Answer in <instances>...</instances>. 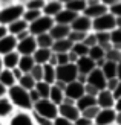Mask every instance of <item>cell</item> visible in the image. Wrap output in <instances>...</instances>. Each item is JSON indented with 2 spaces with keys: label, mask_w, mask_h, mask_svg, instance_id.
<instances>
[{
  "label": "cell",
  "mask_w": 121,
  "mask_h": 125,
  "mask_svg": "<svg viewBox=\"0 0 121 125\" xmlns=\"http://www.w3.org/2000/svg\"><path fill=\"white\" fill-rule=\"evenodd\" d=\"M31 111L41 116V117H46L49 121H54L55 117L58 116V105H55L52 101H49V99H39L37 102H34Z\"/></svg>",
  "instance_id": "cell-3"
},
{
  "label": "cell",
  "mask_w": 121,
  "mask_h": 125,
  "mask_svg": "<svg viewBox=\"0 0 121 125\" xmlns=\"http://www.w3.org/2000/svg\"><path fill=\"white\" fill-rule=\"evenodd\" d=\"M104 60L106 61H112V62H120L121 61V49L110 47L109 51L104 52Z\"/></svg>",
  "instance_id": "cell-38"
},
{
  "label": "cell",
  "mask_w": 121,
  "mask_h": 125,
  "mask_svg": "<svg viewBox=\"0 0 121 125\" xmlns=\"http://www.w3.org/2000/svg\"><path fill=\"white\" fill-rule=\"evenodd\" d=\"M101 72L106 76V79L110 78H120V62H112V61H104Z\"/></svg>",
  "instance_id": "cell-21"
},
{
  "label": "cell",
  "mask_w": 121,
  "mask_h": 125,
  "mask_svg": "<svg viewBox=\"0 0 121 125\" xmlns=\"http://www.w3.org/2000/svg\"><path fill=\"white\" fill-rule=\"evenodd\" d=\"M98 105H92V107H89V108H86V110H83L81 111V116L83 117H86V119H91V121H94V117L97 116V113H98Z\"/></svg>",
  "instance_id": "cell-43"
},
{
  "label": "cell",
  "mask_w": 121,
  "mask_h": 125,
  "mask_svg": "<svg viewBox=\"0 0 121 125\" xmlns=\"http://www.w3.org/2000/svg\"><path fill=\"white\" fill-rule=\"evenodd\" d=\"M11 72H12V75H14V78L18 81V79H20L22 78V75H23V72L20 70V69H18V67H14V69H11Z\"/></svg>",
  "instance_id": "cell-51"
},
{
  "label": "cell",
  "mask_w": 121,
  "mask_h": 125,
  "mask_svg": "<svg viewBox=\"0 0 121 125\" xmlns=\"http://www.w3.org/2000/svg\"><path fill=\"white\" fill-rule=\"evenodd\" d=\"M37 49V43H35V37L34 35H28L22 40H17V46L15 51L20 55H32L34 51Z\"/></svg>",
  "instance_id": "cell-10"
},
{
  "label": "cell",
  "mask_w": 121,
  "mask_h": 125,
  "mask_svg": "<svg viewBox=\"0 0 121 125\" xmlns=\"http://www.w3.org/2000/svg\"><path fill=\"white\" fill-rule=\"evenodd\" d=\"M98 89H95L94 85L91 84H84V95H89V96H97L98 95Z\"/></svg>",
  "instance_id": "cell-49"
},
{
  "label": "cell",
  "mask_w": 121,
  "mask_h": 125,
  "mask_svg": "<svg viewBox=\"0 0 121 125\" xmlns=\"http://www.w3.org/2000/svg\"><path fill=\"white\" fill-rule=\"evenodd\" d=\"M63 8L72 11V12H75V14H83V11H84V8H86V2L84 0H71V2L63 5Z\"/></svg>",
  "instance_id": "cell-31"
},
{
  "label": "cell",
  "mask_w": 121,
  "mask_h": 125,
  "mask_svg": "<svg viewBox=\"0 0 121 125\" xmlns=\"http://www.w3.org/2000/svg\"><path fill=\"white\" fill-rule=\"evenodd\" d=\"M17 84L20 85V87H23L25 90H31V89H34L35 81H34V78L31 76L29 73H23V75H22V78L17 81Z\"/></svg>",
  "instance_id": "cell-36"
},
{
  "label": "cell",
  "mask_w": 121,
  "mask_h": 125,
  "mask_svg": "<svg viewBox=\"0 0 121 125\" xmlns=\"http://www.w3.org/2000/svg\"><path fill=\"white\" fill-rule=\"evenodd\" d=\"M115 28H121V17H113L109 12L92 18V32H110Z\"/></svg>",
  "instance_id": "cell-2"
},
{
  "label": "cell",
  "mask_w": 121,
  "mask_h": 125,
  "mask_svg": "<svg viewBox=\"0 0 121 125\" xmlns=\"http://www.w3.org/2000/svg\"><path fill=\"white\" fill-rule=\"evenodd\" d=\"M44 2L46 0H29L28 3H25V9H35V11H41L43 6H44Z\"/></svg>",
  "instance_id": "cell-42"
},
{
  "label": "cell",
  "mask_w": 121,
  "mask_h": 125,
  "mask_svg": "<svg viewBox=\"0 0 121 125\" xmlns=\"http://www.w3.org/2000/svg\"><path fill=\"white\" fill-rule=\"evenodd\" d=\"M75 105H77V108L80 110V113L83 110H86L89 107H92V105H97V99L95 96H89V95H83L81 98H78L77 101H75Z\"/></svg>",
  "instance_id": "cell-29"
},
{
  "label": "cell",
  "mask_w": 121,
  "mask_h": 125,
  "mask_svg": "<svg viewBox=\"0 0 121 125\" xmlns=\"http://www.w3.org/2000/svg\"><path fill=\"white\" fill-rule=\"evenodd\" d=\"M49 89H51V85L46 84L44 81H39V83H35V85H34V90L37 92V95L40 96V99H48Z\"/></svg>",
  "instance_id": "cell-34"
},
{
  "label": "cell",
  "mask_w": 121,
  "mask_h": 125,
  "mask_svg": "<svg viewBox=\"0 0 121 125\" xmlns=\"http://www.w3.org/2000/svg\"><path fill=\"white\" fill-rule=\"evenodd\" d=\"M69 32H71V28L66 26V24H57L54 23V26L49 29V35L52 37V40H61V38H67Z\"/></svg>",
  "instance_id": "cell-20"
},
{
  "label": "cell",
  "mask_w": 121,
  "mask_h": 125,
  "mask_svg": "<svg viewBox=\"0 0 121 125\" xmlns=\"http://www.w3.org/2000/svg\"><path fill=\"white\" fill-rule=\"evenodd\" d=\"M6 90H8V89H6V87H3L2 84H0V98L6 95Z\"/></svg>",
  "instance_id": "cell-56"
},
{
  "label": "cell",
  "mask_w": 121,
  "mask_h": 125,
  "mask_svg": "<svg viewBox=\"0 0 121 125\" xmlns=\"http://www.w3.org/2000/svg\"><path fill=\"white\" fill-rule=\"evenodd\" d=\"M61 9H63V5L58 2V0H46L43 9H41V14L48 15V17H54L55 14H58Z\"/></svg>",
  "instance_id": "cell-22"
},
{
  "label": "cell",
  "mask_w": 121,
  "mask_h": 125,
  "mask_svg": "<svg viewBox=\"0 0 121 125\" xmlns=\"http://www.w3.org/2000/svg\"><path fill=\"white\" fill-rule=\"evenodd\" d=\"M106 76L103 75V72H101V69L98 67H95L92 72H89L86 75V84H91L94 85L95 89H98V90H103L106 89Z\"/></svg>",
  "instance_id": "cell-12"
},
{
  "label": "cell",
  "mask_w": 121,
  "mask_h": 125,
  "mask_svg": "<svg viewBox=\"0 0 121 125\" xmlns=\"http://www.w3.org/2000/svg\"><path fill=\"white\" fill-rule=\"evenodd\" d=\"M83 44L87 46V47H92V46L97 44V40H95V34L92 32V31H91V32H87L86 37L83 38Z\"/></svg>",
  "instance_id": "cell-44"
},
{
  "label": "cell",
  "mask_w": 121,
  "mask_h": 125,
  "mask_svg": "<svg viewBox=\"0 0 121 125\" xmlns=\"http://www.w3.org/2000/svg\"><path fill=\"white\" fill-rule=\"evenodd\" d=\"M107 12H109L110 15H113V17H121V2L107 6Z\"/></svg>",
  "instance_id": "cell-46"
},
{
  "label": "cell",
  "mask_w": 121,
  "mask_h": 125,
  "mask_svg": "<svg viewBox=\"0 0 121 125\" xmlns=\"http://www.w3.org/2000/svg\"><path fill=\"white\" fill-rule=\"evenodd\" d=\"M29 75L34 78L35 83L41 81V78H43V66L41 64H34V67L29 70Z\"/></svg>",
  "instance_id": "cell-41"
},
{
  "label": "cell",
  "mask_w": 121,
  "mask_h": 125,
  "mask_svg": "<svg viewBox=\"0 0 121 125\" xmlns=\"http://www.w3.org/2000/svg\"><path fill=\"white\" fill-rule=\"evenodd\" d=\"M23 11H25V6L20 5V3H12V5L0 8V24L8 26L9 23L22 18Z\"/></svg>",
  "instance_id": "cell-5"
},
{
  "label": "cell",
  "mask_w": 121,
  "mask_h": 125,
  "mask_svg": "<svg viewBox=\"0 0 121 125\" xmlns=\"http://www.w3.org/2000/svg\"><path fill=\"white\" fill-rule=\"evenodd\" d=\"M71 51H72V52H74V53L80 58V57H86V55H87L89 47L83 44V41H80V43H74L72 47H71Z\"/></svg>",
  "instance_id": "cell-40"
},
{
  "label": "cell",
  "mask_w": 121,
  "mask_h": 125,
  "mask_svg": "<svg viewBox=\"0 0 121 125\" xmlns=\"http://www.w3.org/2000/svg\"><path fill=\"white\" fill-rule=\"evenodd\" d=\"M41 81H44L46 84L52 85L55 83V67L49 66V64H43V78Z\"/></svg>",
  "instance_id": "cell-32"
},
{
  "label": "cell",
  "mask_w": 121,
  "mask_h": 125,
  "mask_svg": "<svg viewBox=\"0 0 121 125\" xmlns=\"http://www.w3.org/2000/svg\"><path fill=\"white\" fill-rule=\"evenodd\" d=\"M109 41L112 47L121 49V28H115L109 32Z\"/></svg>",
  "instance_id": "cell-35"
},
{
  "label": "cell",
  "mask_w": 121,
  "mask_h": 125,
  "mask_svg": "<svg viewBox=\"0 0 121 125\" xmlns=\"http://www.w3.org/2000/svg\"><path fill=\"white\" fill-rule=\"evenodd\" d=\"M5 125H35V121H34L32 111L15 110L9 119L5 121Z\"/></svg>",
  "instance_id": "cell-9"
},
{
  "label": "cell",
  "mask_w": 121,
  "mask_h": 125,
  "mask_svg": "<svg viewBox=\"0 0 121 125\" xmlns=\"http://www.w3.org/2000/svg\"><path fill=\"white\" fill-rule=\"evenodd\" d=\"M52 125H74V122L67 121V119H65V117H61V116H57L52 121Z\"/></svg>",
  "instance_id": "cell-50"
},
{
  "label": "cell",
  "mask_w": 121,
  "mask_h": 125,
  "mask_svg": "<svg viewBox=\"0 0 121 125\" xmlns=\"http://www.w3.org/2000/svg\"><path fill=\"white\" fill-rule=\"evenodd\" d=\"M65 98H69L72 101H77L78 98H81L84 95V85L80 84L78 81H72V83H67L65 85Z\"/></svg>",
  "instance_id": "cell-13"
},
{
  "label": "cell",
  "mask_w": 121,
  "mask_h": 125,
  "mask_svg": "<svg viewBox=\"0 0 121 125\" xmlns=\"http://www.w3.org/2000/svg\"><path fill=\"white\" fill-rule=\"evenodd\" d=\"M15 46H17V38L14 35L8 34L6 37L0 38V57L5 53H9L12 51H15Z\"/></svg>",
  "instance_id": "cell-18"
},
{
  "label": "cell",
  "mask_w": 121,
  "mask_h": 125,
  "mask_svg": "<svg viewBox=\"0 0 121 125\" xmlns=\"http://www.w3.org/2000/svg\"><path fill=\"white\" fill-rule=\"evenodd\" d=\"M29 0H17V3H20V5H25V3H28Z\"/></svg>",
  "instance_id": "cell-57"
},
{
  "label": "cell",
  "mask_w": 121,
  "mask_h": 125,
  "mask_svg": "<svg viewBox=\"0 0 121 125\" xmlns=\"http://www.w3.org/2000/svg\"><path fill=\"white\" fill-rule=\"evenodd\" d=\"M40 15H41V11H35V9H25V11H23L22 18H23V20L29 24L31 21H34L35 18H39Z\"/></svg>",
  "instance_id": "cell-39"
},
{
  "label": "cell",
  "mask_w": 121,
  "mask_h": 125,
  "mask_svg": "<svg viewBox=\"0 0 121 125\" xmlns=\"http://www.w3.org/2000/svg\"><path fill=\"white\" fill-rule=\"evenodd\" d=\"M58 116L65 117V119L67 121H77L80 117V110L77 108V105H75V101H72V99L69 98H65L61 101V104L58 105Z\"/></svg>",
  "instance_id": "cell-8"
},
{
  "label": "cell",
  "mask_w": 121,
  "mask_h": 125,
  "mask_svg": "<svg viewBox=\"0 0 121 125\" xmlns=\"http://www.w3.org/2000/svg\"><path fill=\"white\" fill-rule=\"evenodd\" d=\"M89 125H95V124H94V122H92V124H89Z\"/></svg>",
  "instance_id": "cell-62"
},
{
  "label": "cell",
  "mask_w": 121,
  "mask_h": 125,
  "mask_svg": "<svg viewBox=\"0 0 121 125\" xmlns=\"http://www.w3.org/2000/svg\"><path fill=\"white\" fill-rule=\"evenodd\" d=\"M69 28H71V31H77V32L87 34V32L92 31V20L89 17H86L84 14H78L74 18V21L69 24Z\"/></svg>",
  "instance_id": "cell-11"
},
{
  "label": "cell",
  "mask_w": 121,
  "mask_h": 125,
  "mask_svg": "<svg viewBox=\"0 0 121 125\" xmlns=\"http://www.w3.org/2000/svg\"><path fill=\"white\" fill-rule=\"evenodd\" d=\"M32 116H34V121H35V125H52V121H49V119H46V117H41V116H39V115H35V113H32Z\"/></svg>",
  "instance_id": "cell-48"
},
{
  "label": "cell",
  "mask_w": 121,
  "mask_h": 125,
  "mask_svg": "<svg viewBox=\"0 0 121 125\" xmlns=\"http://www.w3.org/2000/svg\"><path fill=\"white\" fill-rule=\"evenodd\" d=\"M106 12H107V6H104V5L98 0V2L86 3V8H84V11H83V14L92 20V18H97V17H100V15L106 14Z\"/></svg>",
  "instance_id": "cell-14"
},
{
  "label": "cell",
  "mask_w": 121,
  "mask_h": 125,
  "mask_svg": "<svg viewBox=\"0 0 121 125\" xmlns=\"http://www.w3.org/2000/svg\"><path fill=\"white\" fill-rule=\"evenodd\" d=\"M6 96L12 102L15 110H23V111H31L32 110V101L29 98V90H25L18 84H14L6 90Z\"/></svg>",
  "instance_id": "cell-1"
},
{
  "label": "cell",
  "mask_w": 121,
  "mask_h": 125,
  "mask_svg": "<svg viewBox=\"0 0 121 125\" xmlns=\"http://www.w3.org/2000/svg\"><path fill=\"white\" fill-rule=\"evenodd\" d=\"M34 64L35 62H34V60H32L31 55H20V60H18L17 67L20 69L23 73H29V70L34 67Z\"/></svg>",
  "instance_id": "cell-30"
},
{
  "label": "cell",
  "mask_w": 121,
  "mask_h": 125,
  "mask_svg": "<svg viewBox=\"0 0 121 125\" xmlns=\"http://www.w3.org/2000/svg\"><path fill=\"white\" fill-rule=\"evenodd\" d=\"M86 3H92V2H98V0H84Z\"/></svg>",
  "instance_id": "cell-59"
},
{
  "label": "cell",
  "mask_w": 121,
  "mask_h": 125,
  "mask_svg": "<svg viewBox=\"0 0 121 125\" xmlns=\"http://www.w3.org/2000/svg\"><path fill=\"white\" fill-rule=\"evenodd\" d=\"M104 6H110V5H115V3H120L121 0H100Z\"/></svg>",
  "instance_id": "cell-54"
},
{
  "label": "cell",
  "mask_w": 121,
  "mask_h": 125,
  "mask_svg": "<svg viewBox=\"0 0 121 125\" xmlns=\"http://www.w3.org/2000/svg\"><path fill=\"white\" fill-rule=\"evenodd\" d=\"M58 2H60L61 5H65V3H67V2H71V0H58Z\"/></svg>",
  "instance_id": "cell-58"
},
{
  "label": "cell",
  "mask_w": 121,
  "mask_h": 125,
  "mask_svg": "<svg viewBox=\"0 0 121 125\" xmlns=\"http://www.w3.org/2000/svg\"><path fill=\"white\" fill-rule=\"evenodd\" d=\"M77 67L74 62H67V64H61V66H55V81L63 84L72 83L77 78Z\"/></svg>",
  "instance_id": "cell-7"
},
{
  "label": "cell",
  "mask_w": 121,
  "mask_h": 125,
  "mask_svg": "<svg viewBox=\"0 0 121 125\" xmlns=\"http://www.w3.org/2000/svg\"><path fill=\"white\" fill-rule=\"evenodd\" d=\"M54 26V18L48 15H40L39 18H35L34 21H31L28 24V31L31 35H40V34H48L49 29Z\"/></svg>",
  "instance_id": "cell-6"
},
{
  "label": "cell",
  "mask_w": 121,
  "mask_h": 125,
  "mask_svg": "<svg viewBox=\"0 0 121 125\" xmlns=\"http://www.w3.org/2000/svg\"><path fill=\"white\" fill-rule=\"evenodd\" d=\"M51 53H52V51H51V49H41V47H37L31 57H32V60H34L35 64H41V66H43V64H46V62L49 61Z\"/></svg>",
  "instance_id": "cell-25"
},
{
  "label": "cell",
  "mask_w": 121,
  "mask_h": 125,
  "mask_svg": "<svg viewBox=\"0 0 121 125\" xmlns=\"http://www.w3.org/2000/svg\"><path fill=\"white\" fill-rule=\"evenodd\" d=\"M14 111H15V108L12 105V102L8 99V96L5 95L0 98V121H3V122L8 121Z\"/></svg>",
  "instance_id": "cell-16"
},
{
  "label": "cell",
  "mask_w": 121,
  "mask_h": 125,
  "mask_svg": "<svg viewBox=\"0 0 121 125\" xmlns=\"http://www.w3.org/2000/svg\"><path fill=\"white\" fill-rule=\"evenodd\" d=\"M87 57L91 58L92 61H98V60H103L104 58V51L101 49L98 44H95L92 47H89L87 51Z\"/></svg>",
  "instance_id": "cell-37"
},
{
  "label": "cell",
  "mask_w": 121,
  "mask_h": 125,
  "mask_svg": "<svg viewBox=\"0 0 121 125\" xmlns=\"http://www.w3.org/2000/svg\"><path fill=\"white\" fill-rule=\"evenodd\" d=\"M6 28H8V34L17 37L18 34H22V32H25V31H28V23L25 21L23 18H18V20L9 23Z\"/></svg>",
  "instance_id": "cell-26"
},
{
  "label": "cell",
  "mask_w": 121,
  "mask_h": 125,
  "mask_svg": "<svg viewBox=\"0 0 121 125\" xmlns=\"http://www.w3.org/2000/svg\"><path fill=\"white\" fill-rule=\"evenodd\" d=\"M55 58H57V66H61V64H67V62H69L67 52H60V53H55Z\"/></svg>",
  "instance_id": "cell-47"
},
{
  "label": "cell",
  "mask_w": 121,
  "mask_h": 125,
  "mask_svg": "<svg viewBox=\"0 0 121 125\" xmlns=\"http://www.w3.org/2000/svg\"><path fill=\"white\" fill-rule=\"evenodd\" d=\"M29 98H31V101H32V104H34V102H37V101L40 99V96L37 95V92H35L34 89H31V90H29Z\"/></svg>",
  "instance_id": "cell-52"
},
{
  "label": "cell",
  "mask_w": 121,
  "mask_h": 125,
  "mask_svg": "<svg viewBox=\"0 0 121 125\" xmlns=\"http://www.w3.org/2000/svg\"><path fill=\"white\" fill-rule=\"evenodd\" d=\"M77 15H78V14H75V12L63 8L58 14H55L52 18H54V23H57V24H66V26H69V24L74 21V18L77 17Z\"/></svg>",
  "instance_id": "cell-19"
},
{
  "label": "cell",
  "mask_w": 121,
  "mask_h": 125,
  "mask_svg": "<svg viewBox=\"0 0 121 125\" xmlns=\"http://www.w3.org/2000/svg\"><path fill=\"white\" fill-rule=\"evenodd\" d=\"M18 60H20V53L17 51H12L9 53H5L2 55V64H3V69H14L17 67L18 64Z\"/></svg>",
  "instance_id": "cell-23"
},
{
  "label": "cell",
  "mask_w": 121,
  "mask_h": 125,
  "mask_svg": "<svg viewBox=\"0 0 121 125\" xmlns=\"http://www.w3.org/2000/svg\"><path fill=\"white\" fill-rule=\"evenodd\" d=\"M49 101H52L55 105H60L61 101L65 99V92H63V87L60 85H57L55 83L51 85V89H49V96H48Z\"/></svg>",
  "instance_id": "cell-24"
},
{
  "label": "cell",
  "mask_w": 121,
  "mask_h": 125,
  "mask_svg": "<svg viewBox=\"0 0 121 125\" xmlns=\"http://www.w3.org/2000/svg\"><path fill=\"white\" fill-rule=\"evenodd\" d=\"M97 99V105L98 108H113V105H115L118 101H115L112 96V92H109L107 89H103L98 92V95L95 96Z\"/></svg>",
  "instance_id": "cell-15"
},
{
  "label": "cell",
  "mask_w": 121,
  "mask_h": 125,
  "mask_svg": "<svg viewBox=\"0 0 121 125\" xmlns=\"http://www.w3.org/2000/svg\"><path fill=\"white\" fill-rule=\"evenodd\" d=\"M2 69H3V64H2V57H0V72H2Z\"/></svg>",
  "instance_id": "cell-60"
},
{
  "label": "cell",
  "mask_w": 121,
  "mask_h": 125,
  "mask_svg": "<svg viewBox=\"0 0 121 125\" xmlns=\"http://www.w3.org/2000/svg\"><path fill=\"white\" fill-rule=\"evenodd\" d=\"M120 85H121L120 78H110V79L106 81V89L109 90V92H113V90H115L117 87H120Z\"/></svg>",
  "instance_id": "cell-45"
},
{
  "label": "cell",
  "mask_w": 121,
  "mask_h": 125,
  "mask_svg": "<svg viewBox=\"0 0 121 125\" xmlns=\"http://www.w3.org/2000/svg\"><path fill=\"white\" fill-rule=\"evenodd\" d=\"M12 3H17V0H0V8L8 6V5H12Z\"/></svg>",
  "instance_id": "cell-55"
},
{
  "label": "cell",
  "mask_w": 121,
  "mask_h": 125,
  "mask_svg": "<svg viewBox=\"0 0 121 125\" xmlns=\"http://www.w3.org/2000/svg\"><path fill=\"white\" fill-rule=\"evenodd\" d=\"M35 43H37V47H41V49H51L52 47V37L49 34H40V35H35Z\"/></svg>",
  "instance_id": "cell-33"
},
{
  "label": "cell",
  "mask_w": 121,
  "mask_h": 125,
  "mask_svg": "<svg viewBox=\"0 0 121 125\" xmlns=\"http://www.w3.org/2000/svg\"><path fill=\"white\" fill-rule=\"evenodd\" d=\"M74 64H75V67H77V72L81 73V75H87L89 72H92L95 69V61H92L87 55L86 57H80Z\"/></svg>",
  "instance_id": "cell-17"
},
{
  "label": "cell",
  "mask_w": 121,
  "mask_h": 125,
  "mask_svg": "<svg viewBox=\"0 0 121 125\" xmlns=\"http://www.w3.org/2000/svg\"><path fill=\"white\" fill-rule=\"evenodd\" d=\"M74 43L69 40V38H61V40H55L52 43V47H51V51L54 53H60V52H69L71 51Z\"/></svg>",
  "instance_id": "cell-27"
},
{
  "label": "cell",
  "mask_w": 121,
  "mask_h": 125,
  "mask_svg": "<svg viewBox=\"0 0 121 125\" xmlns=\"http://www.w3.org/2000/svg\"><path fill=\"white\" fill-rule=\"evenodd\" d=\"M0 125H5V122H3V121H0Z\"/></svg>",
  "instance_id": "cell-61"
},
{
  "label": "cell",
  "mask_w": 121,
  "mask_h": 125,
  "mask_svg": "<svg viewBox=\"0 0 121 125\" xmlns=\"http://www.w3.org/2000/svg\"><path fill=\"white\" fill-rule=\"evenodd\" d=\"M0 84L6 89H9L12 87L14 84H17V79L14 78V75L9 69H2V72H0Z\"/></svg>",
  "instance_id": "cell-28"
},
{
  "label": "cell",
  "mask_w": 121,
  "mask_h": 125,
  "mask_svg": "<svg viewBox=\"0 0 121 125\" xmlns=\"http://www.w3.org/2000/svg\"><path fill=\"white\" fill-rule=\"evenodd\" d=\"M95 125H121V111L115 108H100L94 117Z\"/></svg>",
  "instance_id": "cell-4"
},
{
  "label": "cell",
  "mask_w": 121,
  "mask_h": 125,
  "mask_svg": "<svg viewBox=\"0 0 121 125\" xmlns=\"http://www.w3.org/2000/svg\"><path fill=\"white\" fill-rule=\"evenodd\" d=\"M6 35H8V28L5 24H0V38H3Z\"/></svg>",
  "instance_id": "cell-53"
}]
</instances>
